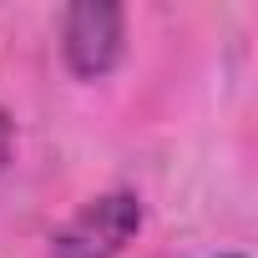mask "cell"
Listing matches in <instances>:
<instances>
[{
	"label": "cell",
	"mask_w": 258,
	"mask_h": 258,
	"mask_svg": "<svg viewBox=\"0 0 258 258\" xmlns=\"http://www.w3.org/2000/svg\"><path fill=\"white\" fill-rule=\"evenodd\" d=\"M11 137H16V126H11L6 106H0V167H6V157H11Z\"/></svg>",
	"instance_id": "3"
},
{
	"label": "cell",
	"mask_w": 258,
	"mask_h": 258,
	"mask_svg": "<svg viewBox=\"0 0 258 258\" xmlns=\"http://www.w3.org/2000/svg\"><path fill=\"white\" fill-rule=\"evenodd\" d=\"M142 228V203L132 192L91 198L51 243V258H116Z\"/></svg>",
	"instance_id": "1"
},
{
	"label": "cell",
	"mask_w": 258,
	"mask_h": 258,
	"mask_svg": "<svg viewBox=\"0 0 258 258\" xmlns=\"http://www.w3.org/2000/svg\"><path fill=\"white\" fill-rule=\"evenodd\" d=\"M228 258H238V253H228Z\"/></svg>",
	"instance_id": "4"
},
{
	"label": "cell",
	"mask_w": 258,
	"mask_h": 258,
	"mask_svg": "<svg viewBox=\"0 0 258 258\" xmlns=\"http://www.w3.org/2000/svg\"><path fill=\"white\" fill-rule=\"evenodd\" d=\"M66 41V61L76 76H106L121 56V6H106V0H81V6L66 11L61 26Z\"/></svg>",
	"instance_id": "2"
}]
</instances>
